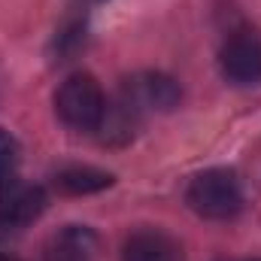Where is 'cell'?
<instances>
[{
  "label": "cell",
  "mask_w": 261,
  "mask_h": 261,
  "mask_svg": "<svg viewBox=\"0 0 261 261\" xmlns=\"http://www.w3.org/2000/svg\"><path fill=\"white\" fill-rule=\"evenodd\" d=\"M55 113L67 128L97 130L107 113V97L91 73H73L55 91Z\"/></svg>",
  "instance_id": "1"
},
{
  "label": "cell",
  "mask_w": 261,
  "mask_h": 261,
  "mask_svg": "<svg viewBox=\"0 0 261 261\" xmlns=\"http://www.w3.org/2000/svg\"><path fill=\"white\" fill-rule=\"evenodd\" d=\"M186 200L200 219L225 222V219H234L240 213L243 189H240V179L234 176V170L213 167V170H203L192 179Z\"/></svg>",
  "instance_id": "2"
},
{
  "label": "cell",
  "mask_w": 261,
  "mask_h": 261,
  "mask_svg": "<svg viewBox=\"0 0 261 261\" xmlns=\"http://www.w3.org/2000/svg\"><path fill=\"white\" fill-rule=\"evenodd\" d=\"M222 76L234 85H258L261 82V31L237 28L228 34L219 52Z\"/></svg>",
  "instance_id": "3"
},
{
  "label": "cell",
  "mask_w": 261,
  "mask_h": 261,
  "mask_svg": "<svg viewBox=\"0 0 261 261\" xmlns=\"http://www.w3.org/2000/svg\"><path fill=\"white\" fill-rule=\"evenodd\" d=\"M46 210V192L28 179H21L15 170L0 173V225L21 228L31 225Z\"/></svg>",
  "instance_id": "4"
},
{
  "label": "cell",
  "mask_w": 261,
  "mask_h": 261,
  "mask_svg": "<svg viewBox=\"0 0 261 261\" xmlns=\"http://www.w3.org/2000/svg\"><path fill=\"white\" fill-rule=\"evenodd\" d=\"M122 91L128 94L143 113H146V110H161V113H167V110H173V107L179 103V97H182L176 79H170V76H164V73H140V76H134V79H128V82L122 85Z\"/></svg>",
  "instance_id": "5"
},
{
  "label": "cell",
  "mask_w": 261,
  "mask_h": 261,
  "mask_svg": "<svg viewBox=\"0 0 261 261\" xmlns=\"http://www.w3.org/2000/svg\"><path fill=\"white\" fill-rule=\"evenodd\" d=\"M122 261H182V246L161 228H140L125 240Z\"/></svg>",
  "instance_id": "6"
},
{
  "label": "cell",
  "mask_w": 261,
  "mask_h": 261,
  "mask_svg": "<svg viewBox=\"0 0 261 261\" xmlns=\"http://www.w3.org/2000/svg\"><path fill=\"white\" fill-rule=\"evenodd\" d=\"M97 252H100L97 234L85 225H70L46 243L43 261H97Z\"/></svg>",
  "instance_id": "7"
},
{
  "label": "cell",
  "mask_w": 261,
  "mask_h": 261,
  "mask_svg": "<svg viewBox=\"0 0 261 261\" xmlns=\"http://www.w3.org/2000/svg\"><path fill=\"white\" fill-rule=\"evenodd\" d=\"M113 186V173L97 167H67L55 176V189L61 195H94Z\"/></svg>",
  "instance_id": "8"
},
{
  "label": "cell",
  "mask_w": 261,
  "mask_h": 261,
  "mask_svg": "<svg viewBox=\"0 0 261 261\" xmlns=\"http://www.w3.org/2000/svg\"><path fill=\"white\" fill-rule=\"evenodd\" d=\"M12 161H15V140L6 130H0V173L12 170Z\"/></svg>",
  "instance_id": "9"
},
{
  "label": "cell",
  "mask_w": 261,
  "mask_h": 261,
  "mask_svg": "<svg viewBox=\"0 0 261 261\" xmlns=\"http://www.w3.org/2000/svg\"><path fill=\"white\" fill-rule=\"evenodd\" d=\"M0 261H21V258H15V255H0Z\"/></svg>",
  "instance_id": "10"
}]
</instances>
